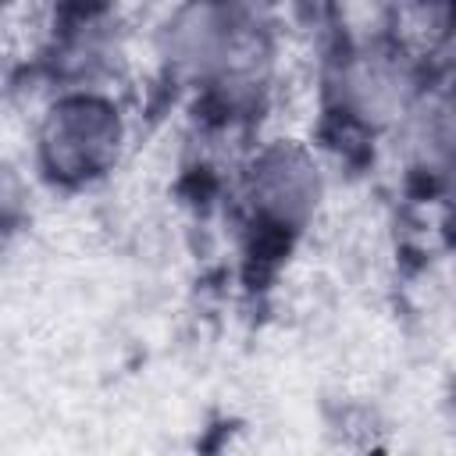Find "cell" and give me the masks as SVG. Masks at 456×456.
Here are the masks:
<instances>
[{
    "label": "cell",
    "mask_w": 456,
    "mask_h": 456,
    "mask_svg": "<svg viewBox=\"0 0 456 456\" xmlns=\"http://www.w3.org/2000/svg\"><path fill=\"white\" fill-rule=\"evenodd\" d=\"M114 142H118V121L110 118V110L89 100L64 107L46 128V150L61 175L96 171Z\"/></svg>",
    "instance_id": "cell-1"
},
{
    "label": "cell",
    "mask_w": 456,
    "mask_h": 456,
    "mask_svg": "<svg viewBox=\"0 0 456 456\" xmlns=\"http://www.w3.org/2000/svg\"><path fill=\"white\" fill-rule=\"evenodd\" d=\"M271 167H274V175H278V182H281V164H271ZM299 171H303V167L292 160V164H289V178H292V182H289V192L303 200V196H310V189H306V185H299ZM271 182H274V178H271ZM278 182L264 189V200H278V196H281V185H278ZM296 207H299V203L292 200V203H289V210H296Z\"/></svg>",
    "instance_id": "cell-2"
}]
</instances>
